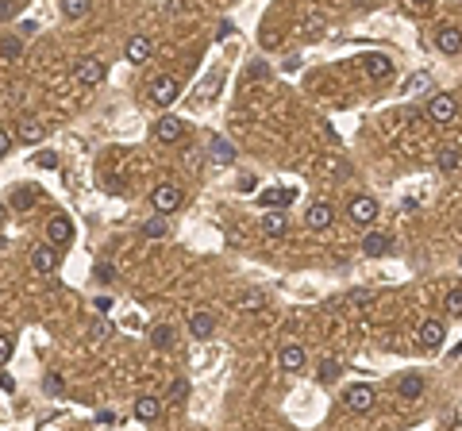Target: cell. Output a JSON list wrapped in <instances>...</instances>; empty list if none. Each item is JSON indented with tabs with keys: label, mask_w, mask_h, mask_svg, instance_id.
Returning a JSON list of instances; mask_svg holds the SVG:
<instances>
[{
	"label": "cell",
	"mask_w": 462,
	"mask_h": 431,
	"mask_svg": "<svg viewBox=\"0 0 462 431\" xmlns=\"http://www.w3.org/2000/svg\"><path fill=\"white\" fill-rule=\"evenodd\" d=\"M151 54H154V43H151L146 35H131V39H127V46H123V58L135 62V66L151 62Z\"/></svg>",
	"instance_id": "obj_12"
},
{
	"label": "cell",
	"mask_w": 462,
	"mask_h": 431,
	"mask_svg": "<svg viewBox=\"0 0 462 431\" xmlns=\"http://www.w3.org/2000/svg\"><path fill=\"white\" fill-rule=\"evenodd\" d=\"M8 150H12V135L0 127V158H8Z\"/></svg>",
	"instance_id": "obj_38"
},
{
	"label": "cell",
	"mask_w": 462,
	"mask_h": 431,
	"mask_svg": "<svg viewBox=\"0 0 462 431\" xmlns=\"http://www.w3.org/2000/svg\"><path fill=\"white\" fill-rule=\"evenodd\" d=\"M20 4H23V0H0V23L12 20V15L20 12Z\"/></svg>",
	"instance_id": "obj_35"
},
{
	"label": "cell",
	"mask_w": 462,
	"mask_h": 431,
	"mask_svg": "<svg viewBox=\"0 0 462 431\" xmlns=\"http://www.w3.org/2000/svg\"><path fill=\"white\" fill-rule=\"evenodd\" d=\"M332 219H335V208L327 205V200H312L308 212H304V224H308L312 231H324V227H332Z\"/></svg>",
	"instance_id": "obj_10"
},
{
	"label": "cell",
	"mask_w": 462,
	"mask_h": 431,
	"mask_svg": "<svg viewBox=\"0 0 462 431\" xmlns=\"http://www.w3.org/2000/svg\"><path fill=\"white\" fill-rule=\"evenodd\" d=\"M177 96H181V81H177V77H158V81L151 85V101L158 104V108H170Z\"/></svg>",
	"instance_id": "obj_7"
},
{
	"label": "cell",
	"mask_w": 462,
	"mask_h": 431,
	"mask_svg": "<svg viewBox=\"0 0 462 431\" xmlns=\"http://www.w3.org/2000/svg\"><path fill=\"white\" fill-rule=\"evenodd\" d=\"M166 231H170V219H166V216H151V219L143 224V235H146V239H162Z\"/></svg>",
	"instance_id": "obj_28"
},
{
	"label": "cell",
	"mask_w": 462,
	"mask_h": 431,
	"mask_svg": "<svg viewBox=\"0 0 462 431\" xmlns=\"http://www.w3.org/2000/svg\"><path fill=\"white\" fill-rule=\"evenodd\" d=\"M339 362L335 359H320V366H316V381L320 385H335V381H339Z\"/></svg>",
	"instance_id": "obj_25"
},
{
	"label": "cell",
	"mask_w": 462,
	"mask_h": 431,
	"mask_svg": "<svg viewBox=\"0 0 462 431\" xmlns=\"http://www.w3.org/2000/svg\"><path fill=\"white\" fill-rule=\"evenodd\" d=\"M185 397H189V381H185V378H177V381L170 385V404H181Z\"/></svg>",
	"instance_id": "obj_32"
},
{
	"label": "cell",
	"mask_w": 462,
	"mask_h": 431,
	"mask_svg": "<svg viewBox=\"0 0 462 431\" xmlns=\"http://www.w3.org/2000/svg\"><path fill=\"white\" fill-rule=\"evenodd\" d=\"M462 166V150H455V146H447V150H439V169H458Z\"/></svg>",
	"instance_id": "obj_30"
},
{
	"label": "cell",
	"mask_w": 462,
	"mask_h": 431,
	"mask_svg": "<svg viewBox=\"0 0 462 431\" xmlns=\"http://www.w3.org/2000/svg\"><path fill=\"white\" fill-rule=\"evenodd\" d=\"M346 216H351V224H358V227H370L377 219V200L374 197H351V205H346Z\"/></svg>",
	"instance_id": "obj_4"
},
{
	"label": "cell",
	"mask_w": 462,
	"mask_h": 431,
	"mask_svg": "<svg viewBox=\"0 0 462 431\" xmlns=\"http://www.w3.org/2000/svg\"><path fill=\"white\" fill-rule=\"evenodd\" d=\"M8 205H12L15 212H27V208L35 205V193H31L27 185H15V189H12V200H8Z\"/></svg>",
	"instance_id": "obj_27"
},
{
	"label": "cell",
	"mask_w": 462,
	"mask_h": 431,
	"mask_svg": "<svg viewBox=\"0 0 462 431\" xmlns=\"http://www.w3.org/2000/svg\"><path fill=\"white\" fill-rule=\"evenodd\" d=\"M108 66H104L101 58H93V54H85V58H77V66H73V77L81 81V85H101Z\"/></svg>",
	"instance_id": "obj_5"
},
{
	"label": "cell",
	"mask_w": 462,
	"mask_h": 431,
	"mask_svg": "<svg viewBox=\"0 0 462 431\" xmlns=\"http://www.w3.org/2000/svg\"><path fill=\"white\" fill-rule=\"evenodd\" d=\"M254 185H258V181H254V177H251V174H246V177H243V181H239V193H254Z\"/></svg>",
	"instance_id": "obj_43"
},
{
	"label": "cell",
	"mask_w": 462,
	"mask_h": 431,
	"mask_svg": "<svg viewBox=\"0 0 462 431\" xmlns=\"http://www.w3.org/2000/svg\"><path fill=\"white\" fill-rule=\"evenodd\" d=\"M31 266H35V274H51L58 266V250L51 247V243H43V247L31 250Z\"/></svg>",
	"instance_id": "obj_17"
},
{
	"label": "cell",
	"mask_w": 462,
	"mask_h": 431,
	"mask_svg": "<svg viewBox=\"0 0 462 431\" xmlns=\"http://www.w3.org/2000/svg\"><path fill=\"white\" fill-rule=\"evenodd\" d=\"M212 331H216V320H212L208 312H193L189 316V335L193 339H208Z\"/></svg>",
	"instance_id": "obj_22"
},
{
	"label": "cell",
	"mask_w": 462,
	"mask_h": 431,
	"mask_svg": "<svg viewBox=\"0 0 462 431\" xmlns=\"http://www.w3.org/2000/svg\"><path fill=\"white\" fill-rule=\"evenodd\" d=\"M412 8H427V4H435V0H408Z\"/></svg>",
	"instance_id": "obj_46"
},
{
	"label": "cell",
	"mask_w": 462,
	"mask_h": 431,
	"mask_svg": "<svg viewBox=\"0 0 462 431\" xmlns=\"http://www.w3.org/2000/svg\"><path fill=\"white\" fill-rule=\"evenodd\" d=\"M158 416H162V401L158 397H139L135 401V420L139 424H154Z\"/></svg>",
	"instance_id": "obj_19"
},
{
	"label": "cell",
	"mask_w": 462,
	"mask_h": 431,
	"mask_svg": "<svg viewBox=\"0 0 462 431\" xmlns=\"http://www.w3.org/2000/svg\"><path fill=\"white\" fill-rule=\"evenodd\" d=\"M181 200H185V193H181V185H158V189H154L151 193V205H154V212H158V216H173V212H177V208H181Z\"/></svg>",
	"instance_id": "obj_1"
},
{
	"label": "cell",
	"mask_w": 462,
	"mask_h": 431,
	"mask_svg": "<svg viewBox=\"0 0 462 431\" xmlns=\"http://www.w3.org/2000/svg\"><path fill=\"white\" fill-rule=\"evenodd\" d=\"M212 158H216L220 166H227V162L235 158V146H231L227 139H212Z\"/></svg>",
	"instance_id": "obj_29"
},
{
	"label": "cell",
	"mask_w": 462,
	"mask_h": 431,
	"mask_svg": "<svg viewBox=\"0 0 462 431\" xmlns=\"http://www.w3.org/2000/svg\"><path fill=\"white\" fill-rule=\"evenodd\" d=\"M112 278H116V266H112V262H96V266H93V281H101V285H108Z\"/></svg>",
	"instance_id": "obj_31"
},
{
	"label": "cell",
	"mask_w": 462,
	"mask_h": 431,
	"mask_svg": "<svg viewBox=\"0 0 462 431\" xmlns=\"http://www.w3.org/2000/svg\"><path fill=\"white\" fill-rule=\"evenodd\" d=\"M96 424H116V412H104L101 409V412H96Z\"/></svg>",
	"instance_id": "obj_44"
},
{
	"label": "cell",
	"mask_w": 462,
	"mask_h": 431,
	"mask_svg": "<svg viewBox=\"0 0 462 431\" xmlns=\"http://www.w3.org/2000/svg\"><path fill=\"white\" fill-rule=\"evenodd\" d=\"M458 116V101L451 93H435L432 104H427V120L432 124H451V120Z\"/></svg>",
	"instance_id": "obj_3"
},
{
	"label": "cell",
	"mask_w": 462,
	"mask_h": 431,
	"mask_svg": "<svg viewBox=\"0 0 462 431\" xmlns=\"http://www.w3.org/2000/svg\"><path fill=\"white\" fill-rule=\"evenodd\" d=\"M435 51H443V54H458V51H462V31H458V27H451V23H443V27L435 31Z\"/></svg>",
	"instance_id": "obj_14"
},
{
	"label": "cell",
	"mask_w": 462,
	"mask_h": 431,
	"mask_svg": "<svg viewBox=\"0 0 462 431\" xmlns=\"http://www.w3.org/2000/svg\"><path fill=\"white\" fill-rule=\"evenodd\" d=\"M389 247H393V235H385V231H370L366 239H362V255L366 258H382Z\"/></svg>",
	"instance_id": "obj_16"
},
{
	"label": "cell",
	"mask_w": 462,
	"mask_h": 431,
	"mask_svg": "<svg viewBox=\"0 0 462 431\" xmlns=\"http://www.w3.org/2000/svg\"><path fill=\"white\" fill-rule=\"evenodd\" d=\"M27 35H35V23H31V20L20 23V39H27Z\"/></svg>",
	"instance_id": "obj_45"
},
{
	"label": "cell",
	"mask_w": 462,
	"mask_h": 431,
	"mask_svg": "<svg viewBox=\"0 0 462 431\" xmlns=\"http://www.w3.org/2000/svg\"><path fill=\"white\" fill-rule=\"evenodd\" d=\"M262 231H266L270 239L285 235V231H289V216H285V208H270V212L262 216Z\"/></svg>",
	"instance_id": "obj_18"
},
{
	"label": "cell",
	"mask_w": 462,
	"mask_h": 431,
	"mask_svg": "<svg viewBox=\"0 0 462 431\" xmlns=\"http://www.w3.org/2000/svg\"><path fill=\"white\" fill-rule=\"evenodd\" d=\"M254 77H266V62H262V66H251V70H246V81H254Z\"/></svg>",
	"instance_id": "obj_42"
},
{
	"label": "cell",
	"mask_w": 462,
	"mask_h": 431,
	"mask_svg": "<svg viewBox=\"0 0 462 431\" xmlns=\"http://www.w3.org/2000/svg\"><path fill=\"white\" fill-rule=\"evenodd\" d=\"M12 351H15V343H12V335H0V366H4L8 359H12Z\"/></svg>",
	"instance_id": "obj_36"
},
{
	"label": "cell",
	"mask_w": 462,
	"mask_h": 431,
	"mask_svg": "<svg viewBox=\"0 0 462 431\" xmlns=\"http://www.w3.org/2000/svg\"><path fill=\"white\" fill-rule=\"evenodd\" d=\"M4 219H8V216H4V205H0V224H4Z\"/></svg>",
	"instance_id": "obj_47"
},
{
	"label": "cell",
	"mask_w": 462,
	"mask_h": 431,
	"mask_svg": "<svg viewBox=\"0 0 462 431\" xmlns=\"http://www.w3.org/2000/svg\"><path fill=\"white\" fill-rule=\"evenodd\" d=\"M362 66H366V73H370L374 81H389V77H393L389 54H366V58H362Z\"/></svg>",
	"instance_id": "obj_15"
},
{
	"label": "cell",
	"mask_w": 462,
	"mask_h": 431,
	"mask_svg": "<svg viewBox=\"0 0 462 431\" xmlns=\"http://www.w3.org/2000/svg\"><path fill=\"white\" fill-rule=\"evenodd\" d=\"M58 8H62L65 20H85L93 12V0H58Z\"/></svg>",
	"instance_id": "obj_24"
},
{
	"label": "cell",
	"mask_w": 462,
	"mask_h": 431,
	"mask_svg": "<svg viewBox=\"0 0 462 431\" xmlns=\"http://www.w3.org/2000/svg\"><path fill=\"white\" fill-rule=\"evenodd\" d=\"M343 404H346L351 412H358V416H362V412H370V409L377 404V389L370 385V381H358V385H351V389L343 393Z\"/></svg>",
	"instance_id": "obj_2"
},
{
	"label": "cell",
	"mask_w": 462,
	"mask_h": 431,
	"mask_svg": "<svg viewBox=\"0 0 462 431\" xmlns=\"http://www.w3.org/2000/svg\"><path fill=\"white\" fill-rule=\"evenodd\" d=\"M151 343H154V351H170V347L177 343L173 323H154V328H151Z\"/></svg>",
	"instance_id": "obj_23"
},
{
	"label": "cell",
	"mask_w": 462,
	"mask_h": 431,
	"mask_svg": "<svg viewBox=\"0 0 462 431\" xmlns=\"http://www.w3.org/2000/svg\"><path fill=\"white\" fill-rule=\"evenodd\" d=\"M108 335H112V323H104V320L93 323V339H108Z\"/></svg>",
	"instance_id": "obj_37"
},
{
	"label": "cell",
	"mask_w": 462,
	"mask_h": 431,
	"mask_svg": "<svg viewBox=\"0 0 462 431\" xmlns=\"http://www.w3.org/2000/svg\"><path fill=\"white\" fill-rule=\"evenodd\" d=\"M416 339H420L424 351H439L443 339H447V328H443L439 320H424V323H420V331H416Z\"/></svg>",
	"instance_id": "obj_8"
},
{
	"label": "cell",
	"mask_w": 462,
	"mask_h": 431,
	"mask_svg": "<svg viewBox=\"0 0 462 431\" xmlns=\"http://www.w3.org/2000/svg\"><path fill=\"white\" fill-rule=\"evenodd\" d=\"M43 139H46V124H43V120L27 116V120H20V124H15V143L35 146V143H43Z\"/></svg>",
	"instance_id": "obj_9"
},
{
	"label": "cell",
	"mask_w": 462,
	"mask_h": 431,
	"mask_svg": "<svg viewBox=\"0 0 462 431\" xmlns=\"http://www.w3.org/2000/svg\"><path fill=\"white\" fill-rule=\"evenodd\" d=\"M277 362H282L285 373H296V370H304V362H308V359H304V351L296 343H285L282 354H277Z\"/></svg>",
	"instance_id": "obj_20"
},
{
	"label": "cell",
	"mask_w": 462,
	"mask_h": 431,
	"mask_svg": "<svg viewBox=\"0 0 462 431\" xmlns=\"http://www.w3.org/2000/svg\"><path fill=\"white\" fill-rule=\"evenodd\" d=\"M397 393L404 397V401H420V397H424V378H420L416 370L404 373V378L397 381Z\"/></svg>",
	"instance_id": "obj_21"
},
{
	"label": "cell",
	"mask_w": 462,
	"mask_h": 431,
	"mask_svg": "<svg viewBox=\"0 0 462 431\" xmlns=\"http://www.w3.org/2000/svg\"><path fill=\"white\" fill-rule=\"evenodd\" d=\"M23 54V39L20 35H4L0 39V62H15Z\"/></svg>",
	"instance_id": "obj_26"
},
{
	"label": "cell",
	"mask_w": 462,
	"mask_h": 431,
	"mask_svg": "<svg viewBox=\"0 0 462 431\" xmlns=\"http://www.w3.org/2000/svg\"><path fill=\"white\" fill-rule=\"evenodd\" d=\"M154 139L158 143H181L185 139V120H177V116H162V120H154Z\"/></svg>",
	"instance_id": "obj_6"
},
{
	"label": "cell",
	"mask_w": 462,
	"mask_h": 431,
	"mask_svg": "<svg viewBox=\"0 0 462 431\" xmlns=\"http://www.w3.org/2000/svg\"><path fill=\"white\" fill-rule=\"evenodd\" d=\"M93 308H96L101 316H108V308H112V297H96V300H93Z\"/></svg>",
	"instance_id": "obj_39"
},
{
	"label": "cell",
	"mask_w": 462,
	"mask_h": 431,
	"mask_svg": "<svg viewBox=\"0 0 462 431\" xmlns=\"http://www.w3.org/2000/svg\"><path fill=\"white\" fill-rule=\"evenodd\" d=\"M70 239H73L70 216H51V224H46V243H51V247H65Z\"/></svg>",
	"instance_id": "obj_13"
},
{
	"label": "cell",
	"mask_w": 462,
	"mask_h": 431,
	"mask_svg": "<svg viewBox=\"0 0 462 431\" xmlns=\"http://www.w3.org/2000/svg\"><path fill=\"white\" fill-rule=\"evenodd\" d=\"M262 208H285V205H293L296 200V185H274V189H262Z\"/></svg>",
	"instance_id": "obj_11"
},
{
	"label": "cell",
	"mask_w": 462,
	"mask_h": 431,
	"mask_svg": "<svg viewBox=\"0 0 462 431\" xmlns=\"http://www.w3.org/2000/svg\"><path fill=\"white\" fill-rule=\"evenodd\" d=\"M416 89H427V73H420V77L408 81V93H416Z\"/></svg>",
	"instance_id": "obj_41"
},
{
	"label": "cell",
	"mask_w": 462,
	"mask_h": 431,
	"mask_svg": "<svg viewBox=\"0 0 462 431\" xmlns=\"http://www.w3.org/2000/svg\"><path fill=\"white\" fill-rule=\"evenodd\" d=\"M443 304H447V312H451V316H462V289H451Z\"/></svg>",
	"instance_id": "obj_34"
},
{
	"label": "cell",
	"mask_w": 462,
	"mask_h": 431,
	"mask_svg": "<svg viewBox=\"0 0 462 431\" xmlns=\"http://www.w3.org/2000/svg\"><path fill=\"white\" fill-rule=\"evenodd\" d=\"M35 166L39 169H58V154L54 150H39L35 154Z\"/></svg>",
	"instance_id": "obj_33"
},
{
	"label": "cell",
	"mask_w": 462,
	"mask_h": 431,
	"mask_svg": "<svg viewBox=\"0 0 462 431\" xmlns=\"http://www.w3.org/2000/svg\"><path fill=\"white\" fill-rule=\"evenodd\" d=\"M231 31H235V23H231V20H224V23H220V27H216V39H220V43H224V39L231 35Z\"/></svg>",
	"instance_id": "obj_40"
}]
</instances>
